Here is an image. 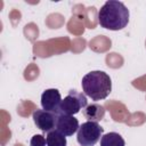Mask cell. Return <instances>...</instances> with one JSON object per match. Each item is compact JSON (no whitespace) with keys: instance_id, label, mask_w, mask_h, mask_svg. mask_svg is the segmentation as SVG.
Returning a JSON list of instances; mask_svg holds the SVG:
<instances>
[{"instance_id":"cell-1","label":"cell","mask_w":146,"mask_h":146,"mask_svg":"<svg viewBox=\"0 0 146 146\" xmlns=\"http://www.w3.org/2000/svg\"><path fill=\"white\" fill-rule=\"evenodd\" d=\"M130 13L121 1L108 0L98 10V23L102 27L111 31H119L129 23Z\"/></svg>"},{"instance_id":"cell-2","label":"cell","mask_w":146,"mask_h":146,"mask_svg":"<svg viewBox=\"0 0 146 146\" xmlns=\"http://www.w3.org/2000/svg\"><path fill=\"white\" fill-rule=\"evenodd\" d=\"M83 94L91 100L105 99L112 91V80L103 71H91L87 73L81 81Z\"/></svg>"},{"instance_id":"cell-3","label":"cell","mask_w":146,"mask_h":146,"mask_svg":"<svg viewBox=\"0 0 146 146\" xmlns=\"http://www.w3.org/2000/svg\"><path fill=\"white\" fill-rule=\"evenodd\" d=\"M104 129L98 122L87 121L82 123L76 132V140L81 146H94L103 136Z\"/></svg>"},{"instance_id":"cell-4","label":"cell","mask_w":146,"mask_h":146,"mask_svg":"<svg viewBox=\"0 0 146 146\" xmlns=\"http://www.w3.org/2000/svg\"><path fill=\"white\" fill-rule=\"evenodd\" d=\"M87 97L84 94L79 92L76 90H70L67 96L64 97V99H62L58 115H74L79 113L80 110L87 107Z\"/></svg>"},{"instance_id":"cell-5","label":"cell","mask_w":146,"mask_h":146,"mask_svg":"<svg viewBox=\"0 0 146 146\" xmlns=\"http://www.w3.org/2000/svg\"><path fill=\"white\" fill-rule=\"evenodd\" d=\"M58 114L48 112L44 110H35L32 114V119L36 128L43 132H49L56 129Z\"/></svg>"},{"instance_id":"cell-6","label":"cell","mask_w":146,"mask_h":146,"mask_svg":"<svg viewBox=\"0 0 146 146\" xmlns=\"http://www.w3.org/2000/svg\"><path fill=\"white\" fill-rule=\"evenodd\" d=\"M60 103H62V96L58 89L55 88L46 89L41 95V107L44 111L58 114Z\"/></svg>"},{"instance_id":"cell-7","label":"cell","mask_w":146,"mask_h":146,"mask_svg":"<svg viewBox=\"0 0 146 146\" xmlns=\"http://www.w3.org/2000/svg\"><path fill=\"white\" fill-rule=\"evenodd\" d=\"M79 128H80L79 121L73 115H64V114L58 115L56 130H58L64 136H66V137L72 136L73 133L78 132Z\"/></svg>"},{"instance_id":"cell-8","label":"cell","mask_w":146,"mask_h":146,"mask_svg":"<svg viewBox=\"0 0 146 146\" xmlns=\"http://www.w3.org/2000/svg\"><path fill=\"white\" fill-rule=\"evenodd\" d=\"M82 113H83V116L88 119V121L99 122L105 116V108L104 106L97 103H92L90 105H87V107L82 110Z\"/></svg>"},{"instance_id":"cell-9","label":"cell","mask_w":146,"mask_h":146,"mask_svg":"<svg viewBox=\"0 0 146 146\" xmlns=\"http://www.w3.org/2000/svg\"><path fill=\"white\" fill-rule=\"evenodd\" d=\"M100 146H125V141L117 132H107L100 138Z\"/></svg>"},{"instance_id":"cell-10","label":"cell","mask_w":146,"mask_h":146,"mask_svg":"<svg viewBox=\"0 0 146 146\" xmlns=\"http://www.w3.org/2000/svg\"><path fill=\"white\" fill-rule=\"evenodd\" d=\"M46 140H47V146H66L67 145L66 136H64L56 129L47 132Z\"/></svg>"},{"instance_id":"cell-11","label":"cell","mask_w":146,"mask_h":146,"mask_svg":"<svg viewBox=\"0 0 146 146\" xmlns=\"http://www.w3.org/2000/svg\"><path fill=\"white\" fill-rule=\"evenodd\" d=\"M47 140L42 135H34L30 140V146H46Z\"/></svg>"}]
</instances>
